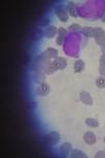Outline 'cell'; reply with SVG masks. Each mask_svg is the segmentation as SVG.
<instances>
[{
    "instance_id": "cell-11",
    "label": "cell",
    "mask_w": 105,
    "mask_h": 158,
    "mask_svg": "<svg viewBox=\"0 0 105 158\" xmlns=\"http://www.w3.org/2000/svg\"><path fill=\"white\" fill-rule=\"evenodd\" d=\"M65 9H66V12L68 13V15H70V16L74 17V18H77V17L79 16L78 12H77V6L75 4V2L68 1L67 4H66V6H65Z\"/></svg>"
},
{
    "instance_id": "cell-15",
    "label": "cell",
    "mask_w": 105,
    "mask_h": 158,
    "mask_svg": "<svg viewBox=\"0 0 105 158\" xmlns=\"http://www.w3.org/2000/svg\"><path fill=\"white\" fill-rule=\"evenodd\" d=\"M84 68H85V63H84V61L82 59L76 60L75 63H74V70H75L76 73L82 72V71L84 70Z\"/></svg>"
},
{
    "instance_id": "cell-10",
    "label": "cell",
    "mask_w": 105,
    "mask_h": 158,
    "mask_svg": "<svg viewBox=\"0 0 105 158\" xmlns=\"http://www.w3.org/2000/svg\"><path fill=\"white\" fill-rule=\"evenodd\" d=\"M57 34H58V29L55 25H47V27H45L44 32H43V35L46 38H54Z\"/></svg>"
},
{
    "instance_id": "cell-14",
    "label": "cell",
    "mask_w": 105,
    "mask_h": 158,
    "mask_svg": "<svg viewBox=\"0 0 105 158\" xmlns=\"http://www.w3.org/2000/svg\"><path fill=\"white\" fill-rule=\"evenodd\" d=\"M70 157L71 158H87V155H86L84 152L80 151V150L74 149V150H71Z\"/></svg>"
},
{
    "instance_id": "cell-16",
    "label": "cell",
    "mask_w": 105,
    "mask_h": 158,
    "mask_svg": "<svg viewBox=\"0 0 105 158\" xmlns=\"http://www.w3.org/2000/svg\"><path fill=\"white\" fill-rule=\"evenodd\" d=\"M81 34L85 38H91L94 35V27H84L81 30Z\"/></svg>"
},
{
    "instance_id": "cell-19",
    "label": "cell",
    "mask_w": 105,
    "mask_h": 158,
    "mask_svg": "<svg viewBox=\"0 0 105 158\" xmlns=\"http://www.w3.org/2000/svg\"><path fill=\"white\" fill-rule=\"evenodd\" d=\"M96 85L98 86L99 89H105V77L99 76V77L96 79Z\"/></svg>"
},
{
    "instance_id": "cell-22",
    "label": "cell",
    "mask_w": 105,
    "mask_h": 158,
    "mask_svg": "<svg viewBox=\"0 0 105 158\" xmlns=\"http://www.w3.org/2000/svg\"><path fill=\"white\" fill-rule=\"evenodd\" d=\"M100 65H103V67H105V55H102L101 57H100Z\"/></svg>"
},
{
    "instance_id": "cell-5",
    "label": "cell",
    "mask_w": 105,
    "mask_h": 158,
    "mask_svg": "<svg viewBox=\"0 0 105 158\" xmlns=\"http://www.w3.org/2000/svg\"><path fill=\"white\" fill-rule=\"evenodd\" d=\"M50 85H48L47 82H44V83H42V85H38L36 93H37L38 96H41V97H45V96H47L48 94H50Z\"/></svg>"
},
{
    "instance_id": "cell-8",
    "label": "cell",
    "mask_w": 105,
    "mask_h": 158,
    "mask_svg": "<svg viewBox=\"0 0 105 158\" xmlns=\"http://www.w3.org/2000/svg\"><path fill=\"white\" fill-rule=\"evenodd\" d=\"M53 63H54V65H55V68L57 69V71L64 70V69H66V67H67V60L63 57H59V56L56 59L53 60Z\"/></svg>"
},
{
    "instance_id": "cell-2",
    "label": "cell",
    "mask_w": 105,
    "mask_h": 158,
    "mask_svg": "<svg viewBox=\"0 0 105 158\" xmlns=\"http://www.w3.org/2000/svg\"><path fill=\"white\" fill-rule=\"evenodd\" d=\"M93 38L98 45L105 44V31L102 27H94V35Z\"/></svg>"
},
{
    "instance_id": "cell-20",
    "label": "cell",
    "mask_w": 105,
    "mask_h": 158,
    "mask_svg": "<svg viewBox=\"0 0 105 158\" xmlns=\"http://www.w3.org/2000/svg\"><path fill=\"white\" fill-rule=\"evenodd\" d=\"M95 158H105V151H99L95 154Z\"/></svg>"
},
{
    "instance_id": "cell-17",
    "label": "cell",
    "mask_w": 105,
    "mask_h": 158,
    "mask_svg": "<svg viewBox=\"0 0 105 158\" xmlns=\"http://www.w3.org/2000/svg\"><path fill=\"white\" fill-rule=\"evenodd\" d=\"M85 123H86V126H88L89 128H93V129L98 128L99 127V121L95 118H86Z\"/></svg>"
},
{
    "instance_id": "cell-24",
    "label": "cell",
    "mask_w": 105,
    "mask_h": 158,
    "mask_svg": "<svg viewBox=\"0 0 105 158\" xmlns=\"http://www.w3.org/2000/svg\"><path fill=\"white\" fill-rule=\"evenodd\" d=\"M101 20L103 22H105V10H104V13H103V15H102V17H101Z\"/></svg>"
},
{
    "instance_id": "cell-25",
    "label": "cell",
    "mask_w": 105,
    "mask_h": 158,
    "mask_svg": "<svg viewBox=\"0 0 105 158\" xmlns=\"http://www.w3.org/2000/svg\"><path fill=\"white\" fill-rule=\"evenodd\" d=\"M104 141H105V137H104Z\"/></svg>"
},
{
    "instance_id": "cell-18",
    "label": "cell",
    "mask_w": 105,
    "mask_h": 158,
    "mask_svg": "<svg viewBox=\"0 0 105 158\" xmlns=\"http://www.w3.org/2000/svg\"><path fill=\"white\" fill-rule=\"evenodd\" d=\"M81 30H82V27L80 24L78 23H74V24H71L68 27V32L70 33H81Z\"/></svg>"
},
{
    "instance_id": "cell-6",
    "label": "cell",
    "mask_w": 105,
    "mask_h": 158,
    "mask_svg": "<svg viewBox=\"0 0 105 158\" xmlns=\"http://www.w3.org/2000/svg\"><path fill=\"white\" fill-rule=\"evenodd\" d=\"M71 150H73L71 143H70V142H64V143L60 147V149H59V155H60L61 157H67V156H70Z\"/></svg>"
},
{
    "instance_id": "cell-23",
    "label": "cell",
    "mask_w": 105,
    "mask_h": 158,
    "mask_svg": "<svg viewBox=\"0 0 105 158\" xmlns=\"http://www.w3.org/2000/svg\"><path fill=\"white\" fill-rule=\"evenodd\" d=\"M101 52H102V55H105V44L101 47Z\"/></svg>"
},
{
    "instance_id": "cell-26",
    "label": "cell",
    "mask_w": 105,
    "mask_h": 158,
    "mask_svg": "<svg viewBox=\"0 0 105 158\" xmlns=\"http://www.w3.org/2000/svg\"><path fill=\"white\" fill-rule=\"evenodd\" d=\"M104 151H105V150H104Z\"/></svg>"
},
{
    "instance_id": "cell-12",
    "label": "cell",
    "mask_w": 105,
    "mask_h": 158,
    "mask_svg": "<svg viewBox=\"0 0 105 158\" xmlns=\"http://www.w3.org/2000/svg\"><path fill=\"white\" fill-rule=\"evenodd\" d=\"M83 139L85 143H87L88 146H93L97 142V136L93 132H85L83 135Z\"/></svg>"
},
{
    "instance_id": "cell-4",
    "label": "cell",
    "mask_w": 105,
    "mask_h": 158,
    "mask_svg": "<svg viewBox=\"0 0 105 158\" xmlns=\"http://www.w3.org/2000/svg\"><path fill=\"white\" fill-rule=\"evenodd\" d=\"M40 56L45 60L56 59V58L58 57V51L53 49V48H48V49H46V51H44Z\"/></svg>"
},
{
    "instance_id": "cell-7",
    "label": "cell",
    "mask_w": 105,
    "mask_h": 158,
    "mask_svg": "<svg viewBox=\"0 0 105 158\" xmlns=\"http://www.w3.org/2000/svg\"><path fill=\"white\" fill-rule=\"evenodd\" d=\"M79 99H80L81 102H83L84 104H86V106H91L94 102L91 94L85 91L80 92V94H79Z\"/></svg>"
},
{
    "instance_id": "cell-3",
    "label": "cell",
    "mask_w": 105,
    "mask_h": 158,
    "mask_svg": "<svg viewBox=\"0 0 105 158\" xmlns=\"http://www.w3.org/2000/svg\"><path fill=\"white\" fill-rule=\"evenodd\" d=\"M55 14L60 21H62V22L68 21V17H70V15H68V13L66 12V9L63 4H58V6H56Z\"/></svg>"
},
{
    "instance_id": "cell-21",
    "label": "cell",
    "mask_w": 105,
    "mask_h": 158,
    "mask_svg": "<svg viewBox=\"0 0 105 158\" xmlns=\"http://www.w3.org/2000/svg\"><path fill=\"white\" fill-rule=\"evenodd\" d=\"M99 72H100V76H103V77H105V67H103V65H100Z\"/></svg>"
},
{
    "instance_id": "cell-1",
    "label": "cell",
    "mask_w": 105,
    "mask_h": 158,
    "mask_svg": "<svg viewBox=\"0 0 105 158\" xmlns=\"http://www.w3.org/2000/svg\"><path fill=\"white\" fill-rule=\"evenodd\" d=\"M43 140H44V142L47 146H50V147L56 146L59 142V140H60V134H59L58 132L53 131V132H50V133H48L47 135H45V136L43 137Z\"/></svg>"
},
{
    "instance_id": "cell-13",
    "label": "cell",
    "mask_w": 105,
    "mask_h": 158,
    "mask_svg": "<svg viewBox=\"0 0 105 158\" xmlns=\"http://www.w3.org/2000/svg\"><path fill=\"white\" fill-rule=\"evenodd\" d=\"M33 78H34L35 82L38 83V85H42V83L45 82V74L43 71H36Z\"/></svg>"
},
{
    "instance_id": "cell-9",
    "label": "cell",
    "mask_w": 105,
    "mask_h": 158,
    "mask_svg": "<svg viewBox=\"0 0 105 158\" xmlns=\"http://www.w3.org/2000/svg\"><path fill=\"white\" fill-rule=\"evenodd\" d=\"M58 37L56 39V43L58 45H62L64 43L66 36H67V31H66L64 27H59L58 29Z\"/></svg>"
}]
</instances>
